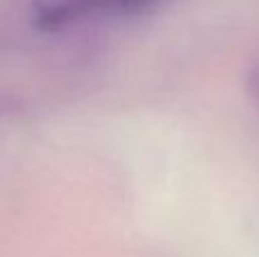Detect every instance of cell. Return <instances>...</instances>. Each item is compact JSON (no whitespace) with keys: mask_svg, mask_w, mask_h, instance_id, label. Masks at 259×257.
<instances>
[{"mask_svg":"<svg viewBox=\"0 0 259 257\" xmlns=\"http://www.w3.org/2000/svg\"><path fill=\"white\" fill-rule=\"evenodd\" d=\"M143 3L148 0H59L41 14L39 21L46 27H57L68 21H75L84 14L96 12V9H130Z\"/></svg>","mask_w":259,"mask_h":257,"instance_id":"1","label":"cell"}]
</instances>
